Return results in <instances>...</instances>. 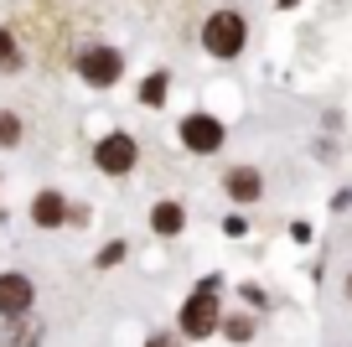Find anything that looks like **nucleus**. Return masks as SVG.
<instances>
[{
  "label": "nucleus",
  "mask_w": 352,
  "mask_h": 347,
  "mask_svg": "<svg viewBox=\"0 0 352 347\" xmlns=\"http://www.w3.org/2000/svg\"><path fill=\"white\" fill-rule=\"evenodd\" d=\"M36 337H42V326H36V316H16L11 322V347H36Z\"/></svg>",
  "instance_id": "9d476101"
},
{
  "label": "nucleus",
  "mask_w": 352,
  "mask_h": 347,
  "mask_svg": "<svg viewBox=\"0 0 352 347\" xmlns=\"http://www.w3.org/2000/svg\"><path fill=\"white\" fill-rule=\"evenodd\" d=\"M124 260V244H109V249H99V270H109V264Z\"/></svg>",
  "instance_id": "2eb2a0df"
},
{
  "label": "nucleus",
  "mask_w": 352,
  "mask_h": 347,
  "mask_svg": "<svg viewBox=\"0 0 352 347\" xmlns=\"http://www.w3.org/2000/svg\"><path fill=\"white\" fill-rule=\"evenodd\" d=\"M182 145L197 151V156L223 151V120H212V114H187V120H182Z\"/></svg>",
  "instance_id": "423d86ee"
},
{
  "label": "nucleus",
  "mask_w": 352,
  "mask_h": 347,
  "mask_svg": "<svg viewBox=\"0 0 352 347\" xmlns=\"http://www.w3.org/2000/svg\"><path fill=\"white\" fill-rule=\"evenodd\" d=\"M78 78L88 88H114L124 78V57L114 47H88V52H78Z\"/></svg>",
  "instance_id": "7ed1b4c3"
},
{
  "label": "nucleus",
  "mask_w": 352,
  "mask_h": 347,
  "mask_svg": "<svg viewBox=\"0 0 352 347\" xmlns=\"http://www.w3.org/2000/svg\"><path fill=\"white\" fill-rule=\"evenodd\" d=\"M223 192H228L233 202H259L264 176L254 171V166H233V171H223Z\"/></svg>",
  "instance_id": "0eeeda50"
},
{
  "label": "nucleus",
  "mask_w": 352,
  "mask_h": 347,
  "mask_svg": "<svg viewBox=\"0 0 352 347\" xmlns=\"http://www.w3.org/2000/svg\"><path fill=\"white\" fill-rule=\"evenodd\" d=\"M243 42H249V21H243L239 11H212L208 21H202V47H208L212 57H239Z\"/></svg>",
  "instance_id": "f257e3e1"
},
{
  "label": "nucleus",
  "mask_w": 352,
  "mask_h": 347,
  "mask_svg": "<svg viewBox=\"0 0 352 347\" xmlns=\"http://www.w3.org/2000/svg\"><path fill=\"white\" fill-rule=\"evenodd\" d=\"M32 223H36V228H63V223H67V197H63V192H52V187H47V192H36V202H32Z\"/></svg>",
  "instance_id": "6e6552de"
},
{
  "label": "nucleus",
  "mask_w": 352,
  "mask_h": 347,
  "mask_svg": "<svg viewBox=\"0 0 352 347\" xmlns=\"http://www.w3.org/2000/svg\"><path fill=\"white\" fill-rule=\"evenodd\" d=\"M0 67H6V73H11V67H21V47H16V36L6 32V26H0Z\"/></svg>",
  "instance_id": "ddd939ff"
},
{
  "label": "nucleus",
  "mask_w": 352,
  "mask_h": 347,
  "mask_svg": "<svg viewBox=\"0 0 352 347\" xmlns=\"http://www.w3.org/2000/svg\"><path fill=\"white\" fill-rule=\"evenodd\" d=\"M182 332L187 337H212L218 332V280H202L182 306Z\"/></svg>",
  "instance_id": "f03ea898"
},
{
  "label": "nucleus",
  "mask_w": 352,
  "mask_h": 347,
  "mask_svg": "<svg viewBox=\"0 0 352 347\" xmlns=\"http://www.w3.org/2000/svg\"><path fill=\"white\" fill-rule=\"evenodd\" d=\"M218 326L233 337V342H249V337H254V322H249V316H228V322H218Z\"/></svg>",
  "instance_id": "4468645a"
},
{
  "label": "nucleus",
  "mask_w": 352,
  "mask_h": 347,
  "mask_svg": "<svg viewBox=\"0 0 352 347\" xmlns=\"http://www.w3.org/2000/svg\"><path fill=\"white\" fill-rule=\"evenodd\" d=\"M151 228H155V233H166V239H171V233H182V228H187V213H182V202H155Z\"/></svg>",
  "instance_id": "1a4fd4ad"
},
{
  "label": "nucleus",
  "mask_w": 352,
  "mask_h": 347,
  "mask_svg": "<svg viewBox=\"0 0 352 347\" xmlns=\"http://www.w3.org/2000/svg\"><path fill=\"white\" fill-rule=\"evenodd\" d=\"M347 295H352V285H347Z\"/></svg>",
  "instance_id": "f3484780"
},
{
  "label": "nucleus",
  "mask_w": 352,
  "mask_h": 347,
  "mask_svg": "<svg viewBox=\"0 0 352 347\" xmlns=\"http://www.w3.org/2000/svg\"><path fill=\"white\" fill-rule=\"evenodd\" d=\"M166 88H171V78H166V73H151V78L140 83V104L161 109V104H166Z\"/></svg>",
  "instance_id": "9b49d317"
},
{
  "label": "nucleus",
  "mask_w": 352,
  "mask_h": 347,
  "mask_svg": "<svg viewBox=\"0 0 352 347\" xmlns=\"http://www.w3.org/2000/svg\"><path fill=\"white\" fill-rule=\"evenodd\" d=\"M135 161H140V145H135V135H124V130L104 135V140L94 145V166H99V171H109V176L135 171Z\"/></svg>",
  "instance_id": "20e7f679"
},
{
  "label": "nucleus",
  "mask_w": 352,
  "mask_h": 347,
  "mask_svg": "<svg viewBox=\"0 0 352 347\" xmlns=\"http://www.w3.org/2000/svg\"><path fill=\"white\" fill-rule=\"evenodd\" d=\"M145 347H176V342H171V337H151Z\"/></svg>",
  "instance_id": "dca6fc26"
},
{
  "label": "nucleus",
  "mask_w": 352,
  "mask_h": 347,
  "mask_svg": "<svg viewBox=\"0 0 352 347\" xmlns=\"http://www.w3.org/2000/svg\"><path fill=\"white\" fill-rule=\"evenodd\" d=\"M32 306H36V285H32V275L6 270V275H0V316H6V322H16V316H26Z\"/></svg>",
  "instance_id": "39448f33"
},
{
  "label": "nucleus",
  "mask_w": 352,
  "mask_h": 347,
  "mask_svg": "<svg viewBox=\"0 0 352 347\" xmlns=\"http://www.w3.org/2000/svg\"><path fill=\"white\" fill-rule=\"evenodd\" d=\"M21 120H16L11 109H0V151H11V145H21Z\"/></svg>",
  "instance_id": "f8f14e48"
}]
</instances>
